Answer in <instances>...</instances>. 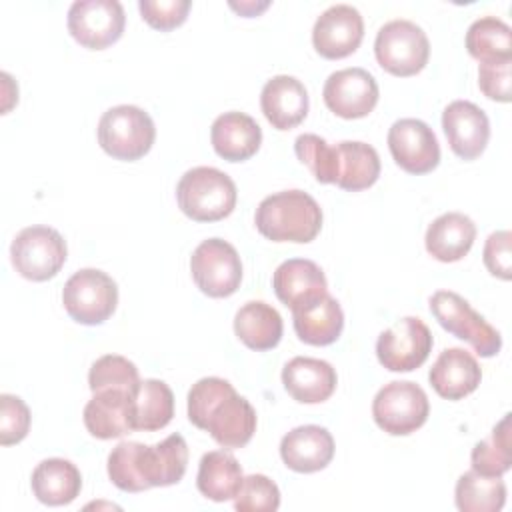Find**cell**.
<instances>
[{"label":"cell","mask_w":512,"mask_h":512,"mask_svg":"<svg viewBox=\"0 0 512 512\" xmlns=\"http://www.w3.org/2000/svg\"><path fill=\"white\" fill-rule=\"evenodd\" d=\"M394 162L410 174H428L440 162V144L432 128L418 118H400L388 130Z\"/></svg>","instance_id":"obj_14"},{"label":"cell","mask_w":512,"mask_h":512,"mask_svg":"<svg viewBox=\"0 0 512 512\" xmlns=\"http://www.w3.org/2000/svg\"><path fill=\"white\" fill-rule=\"evenodd\" d=\"M260 108L276 130H290L308 114V92L298 78L278 74L264 84Z\"/></svg>","instance_id":"obj_20"},{"label":"cell","mask_w":512,"mask_h":512,"mask_svg":"<svg viewBox=\"0 0 512 512\" xmlns=\"http://www.w3.org/2000/svg\"><path fill=\"white\" fill-rule=\"evenodd\" d=\"M336 370L330 362L310 356H296L282 368V384L286 392L302 404H320L336 390Z\"/></svg>","instance_id":"obj_19"},{"label":"cell","mask_w":512,"mask_h":512,"mask_svg":"<svg viewBox=\"0 0 512 512\" xmlns=\"http://www.w3.org/2000/svg\"><path fill=\"white\" fill-rule=\"evenodd\" d=\"M62 304L72 320L86 326L106 322L118 304V286L98 268L74 272L62 290Z\"/></svg>","instance_id":"obj_7"},{"label":"cell","mask_w":512,"mask_h":512,"mask_svg":"<svg viewBox=\"0 0 512 512\" xmlns=\"http://www.w3.org/2000/svg\"><path fill=\"white\" fill-rule=\"evenodd\" d=\"M374 54L386 72L402 78L414 76L428 64L430 42L416 22L396 18L378 30Z\"/></svg>","instance_id":"obj_6"},{"label":"cell","mask_w":512,"mask_h":512,"mask_svg":"<svg viewBox=\"0 0 512 512\" xmlns=\"http://www.w3.org/2000/svg\"><path fill=\"white\" fill-rule=\"evenodd\" d=\"M196 286L210 298L232 296L242 282V262L236 248L222 238L200 242L190 256Z\"/></svg>","instance_id":"obj_10"},{"label":"cell","mask_w":512,"mask_h":512,"mask_svg":"<svg viewBox=\"0 0 512 512\" xmlns=\"http://www.w3.org/2000/svg\"><path fill=\"white\" fill-rule=\"evenodd\" d=\"M126 16L118 0H76L68 8V32L90 50H104L118 42Z\"/></svg>","instance_id":"obj_12"},{"label":"cell","mask_w":512,"mask_h":512,"mask_svg":"<svg viewBox=\"0 0 512 512\" xmlns=\"http://www.w3.org/2000/svg\"><path fill=\"white\" fill-rule=\"evenodd\" d=\"M132 430H160L174 416V394L170 386L156 378H146L136 384L130 396Z\"/></svg>","instance_id":"obj_28"},{"label":"cell","mask_w":512,"mask_h":512,"mask_svg":"<svg viewBox=\"0 0 512 512\" xmlns=\"http://www.w3.org/2000/svg\"><path fill=\"white\" fill-rule=\"evenodd\" d=\"M192 2L190 0H140L138 8L142 18L156 30L168 32L176 26H180L188 12Z\"/></svg>","instance_id":"obj_40"},{"label":"cell","mask_w":512,"mask_h":512,"mask_svg":"<svg viewBox=\"0 0 512 512\" xmlns=\"http://www.w3.org/2000/svg\"><path fill=\"white\" fill-rule=\"evenodd\" d=\"M30 486L42 504L64 506L80 494L82 474L66 458H46L32 470Z\"/></svg>","instance_id":"obj_27"},{"label":"cell","mask_w":512,"mask_h":512,"mask_svg":"<svg viewBox=\"0 0 512 512\" xmlns=\"http://www.w3.org/2000/svg\"><path fill=\"white\" fill-rule=\"evenodd\" d=\"M282 316L278 310L262 300H250L238 308L234 316L236 336L252 350H270L282 338Z\"/></svg>","instance_id":"obj_30"},{"label":"cell","mask_w":512,"mask_h":512,"mask_svg":"<svg viewBox=\"0 0 512 512\" xmlns=\"http://www.w3.org/2000/svg\"><path fill=\"white\" fill-rule=\"evenodd\" d=\"M234 180L212 166H196L182 174L176 186L180 210L196 222H216L232 214L236 206Z\"/></svg>","instance_id":"obj_3"},{"label":"cell","mask_w":512,"mask_h":512,"mask_svg":"<svg viewBox=\"0 0 512 512\" xmlns=\"http://www.w3.org/2000/svg\"><path fill=\"white\" fill-rule=\"evenodd\" d=\"M234 508L238 512H274L280 508V490L268 476L250 474L234 496Z\"/></svg>","instance_id":"obj_37"},{"label":"cell","mask_w":512,"mask_h":512,"mask_svg":"<svg viewBox=\"0 0 512 512\" xmlns=\"http://www.w3.org/2000/svg\"><path fill=\"white\" fill-rule=\"evenodd\" d=\"M434 338L430 328L416 316H404L376 340L378 362L390 372H412L430 356Z\"/></svg>","instance_id":"obj_11"},{"label":"cell","mask_w":512,"mask_h":512,"mask_svg":"<svg viewBox=\"0 0 512 512\" xmlns=\"http://www.w3.org/2000/svg\"><path fill=\"white\" fill-rule=\"evenodd\" d=\"M430 312L438 324L460 340H466L482 358L496 356L502 348L500 332L480 316L468 300L452 290H438L430 296Z\"/></svg>","instance_id":"obj_5"},{"label":"cell","mask_w":512,"mask_h":512,"mask_svg":"<svg viewBox=\"0 0 512 512\" xmlns=\"http://www.w3.org/2000/svg\"><path fill=\"white\" fill-rule=\"evenodd\" d=\"M380 176L378 152L358 140L336 144V186L348 192L370 188Z\"/></svg>","instance_id":"obj_29"},{"label":"cell","mask_w":512,"mask_h":512,"mask_svg":"<svg viewBox=\"0 0 512 512\" xmlns=\"http://www.w3.org/2000/svg\"><path fill=\"white\" fill-rule=\"evenodd\" d=\"M242 468L226 450H212L200 458L196 486L200 494L214 502L232 500L242 486Z\"/></svg>","instance_id":"obj_31"},{"label":"cell","mask_w":512,"mask_h":512,"mask_svg":"<svg viewBox=\"0 0 512 512\" xmlns=\"http://www.w3.org/2000/svg\"><path fill=\"white\" fill-rule=\"evenodd\" d=\"M156 138V126L148 112L132 104L108 108L98 122V142L102 150L116 158L134 162L148 154Z\"/></svg>","instance_id":"obj_4"},{"label":"cell","mask_w":512,"mask_h":512,"mask_svg":"<svg viewBox=\"0 0 512 512\" xmlns=\"http://www.w3.org/2000/svg\"><path fill=\"white\" fill-rule=\"evenodd\" d=\"M138 442H120L108 454V476L112 484L124 492H144L146 486L136 470Z\"/></svg>","instance_id":"obj_38"},{"label":"cell","mask_w":512,"mask_h":512,"mask_svg":"<svg viewBox=\"0 0 512 512\" xmlns=\"http://www.w3.org/2000/svg\"><path fill=\"white\" fill-rule=\"evenodd\" d=\"M430 414L426 392L410 380H394L384 384L372 400V416L378 428L392 436L416 432Z\"/></svg>","instance_id":"obj_9"},{"label":"cell","mask_w":512,"mask_h":512,"mask_svg":"<svg viewBox=\"0 0 512 512\" xmlns=\"http://www.w3.org/2000/svg\"><path fill=\"white\" fill-rule=\"evenodd\" d=\"M324 102L330 112L340 118H364L368 116L380 96L376 78L364 68H342L332 72L322 88Z\"/></svg>","instance_id":"obj_13"},{"label":"cell","mask_w":512,"mask_h":512,"mask_svg":"<svg viewBox=\"0 0 512 512\" xmlns=\"http://www.w3.org/2000/svg\"><path fill=\"white\" fill-rule=\"evenodd\" d=\"M214 152L228 162H244L252 158L262 144V130L258 122L244 112H224L210 128Z\"/></svg>","instance_id":"obj_23"},{"label":"cell","mask_w":512,"mask_h":512,"mask_svg":"<svg viewBox=\"0 0 512 512\" xmlns=\"http://www.w3.org/2000/svg\"><path fill=\"white\" fill-rule=\"evenodd\" d=\"M512 60L484 62L478 68V86L486 98L496 102H510L512 98Z\"/></svg>","instance_id":"obj_41"},{"label":"cell","mask_w":512,"mask_h":512,"mask_svg":"<svg viewBox=\"0 0 512 512\" xmlns=\"http://www.w3.org/2000/svg\"><path fill=\"white\" fill-rule=\"evenodd\" d=\"M294 152L320 184H336V146L318 134H300L294 140Z\"/></svg>","instance_id":"obj_36"},{"label":"cell","mask_w":512,"mask_h":512,"mask_svg":"<svg viewBox=\"0 0 512 512\" xmlns=\"http://www.w3.org/2000/svg\"><path fill=\"white\" fill-rule=\"evenodd\" d=\"M138 382H140V374L136 364L120 354L100 356L90 366V372H88V386L92 392L106 390V388L134 390Z\"/></svg>","instance_id":"obj_35"},{"label":"cell","mask_w":512,"mask_h":512,"mask_svg":"<svg viewBox=\"0 0 512 512\" xmlns=\"http://www.w3.org/2000/svg\"><path fill=\"white\" fill-rule=\"evenodd\" d=\"M466 48L480 64L512 60V28L496 16H482L468 26Z\"/></svg>","instance_id":"obj_32"},{"label":"cell","mask_w":512,"mask_h":512,"mask_svg":"<svg viewBox=\"0 0 512 512\" xmlns=\"http://www.w3.org/2000/svg\"><path fill=\"white\" fill-rule=\"evenodd\" d=\"M276 298L290 310L328 292V282L322 268L306 258L284 260L272 276Z\"/></svg>","instance_id":"obj_25"},{"label":"cell","mask_w":512,"mask_h":512,"mask_svg":"<svg viewBox=\"0 0 512 512\" xmlns=\"http://www.w3.org/2000/svg\"><path fill=\"white\" fill-rule=\"evenodd\" d=\"M442 128L452 152L462 160L478 158L490 138L486 112L468 100H454L444 108Z\"/></svg>","instance_id":"obj_16"},{"label":"cell","mask_w":512,"mask_h":512,"mask_svg":"<svg viewBox=\"0 0 512 512\" xmlns=\"http://www.w3.org/2000/svg\"><path fill=\"white\" fill-rule=\"evenodd\" d=\"M476 240V224L462 212L438 216L426 230L424 244L432 258L440 262L462 260Z\"/></svg>","instance_id":"obj_26"},{"label":"cell","mask_w":512,"mask_h":512,"mask_svg":"<svg viewBox=\"0 0 512 512\" xmlns=\"http://www.w3.org/2000/svg\"><path fill=\"white\" fill-rule=\"evenodd\" d=\"M364 38L362 14L350 4H334L326 8L314 22L312 44L316 52L328 60L346 58L360 46Z\"/></svg>","instance_id":"obj_15"},{"label":"cell","mask_w":512,"mask_h":512,"mask_svg":"<svg viewBox=\"0 0 512 512\" xmlns=\"http://www.w3.org/2000/svg\"><path fill=\"white\" fill-rule=\"evenodd\" d=\"M428 380L438 396L446 400H460L478 388L482 370L468 350L446 348L432 364Z\"/></svg>","instance_id":"obj_21"},{"label":"cell","mask_w":512,"mask_h":512,"mask_svg":"<svg viewBox=\"0 0 512 512\" xmlns=\"http://www.w3.org/2000/svg\"><path fill=\"white\" fill-rule=\"evenodd\" d=\"M454 500L462 512H498L506 502V484L502 476H484L468 470L456 482Z\"/></svg>","instance_id":"obj_33"},{"label":"cell","mask_w":512,"mask_h":512,"mask_svg":"<svg viewBox=\"0 0 512 512\" xmlns=\"http://www.w3.org/2000/svg\"><path fill=\"white\" fill-rule=\"evenodd\" d=\"M472 470L484 476H502L512 466V436H510V414L492 428L490 438L480 440L470 454Z\"/></svg>","instance_id":"obj_34"},{"label":"cell","mask_w":512,"mask_h":512,"mask_svg":"<svg viewBox=\"0 0 512 512\" xmlns=\"http://www.w3.org/2000/svg\"><path fill=\"white\" fill-rule=\"evenodd\" d=\"M188 464V446L184 436L170 434L162 442L146 446L138 442L136 468L146 490L154 486H172L182 480Z\"/></svg>","instance_id":"obj_17"},{"label":"cell","mask_w":512,"mask_h":512,"mask_svg":"<svg viewBox=\"0 0 512 512\" xmlns=\"http://www.w3.org/2000/svg\"><path fill=\"white\" fill-rule=\"evenodd\" d=\"M254 224L272 242L306 244L322 228V208L304 190H282L258 204Z\"/></svg>","instance_id":"obj_2"},{"label":"cell","mask_w":512,"mask_h":512,"mask_svg":"<svg viewBox=\"0 0 512 512\" xmlns=\"http://www.w3.org/2000/svg\"><path fill=\"white\" fill-rule=\"evenodd\" d=\"M280 456L286 468L294 472H318L326 468L334 456V438L324 426H298L280 440Z\"/></svg>","instance_id":"obj_18"},{"label":"cell","mask_w":512,"mask_h":512,"mask_svg":"<svg viewBox=\"0 0 512 512\" xmlns=\"http://www.w3.org/2000/svg\"><path fill=\"white\" fill-rule=\"evenodd\" d=\"M68 256L66 240L50 226L22 228L10 246L12 266L20 276L32 282L54 278Z\"/></svg>","instance_id":"obj_8"},{"label":"cell","mask_w":512,"mask_h":512,"mask_svg":"<svg viewBox=\"0 0 512 512\" xmlns=\"http://www.w3.org/2000/svg\"><path fill=\"white\" fill-rule=\"evenodd\" d=\"M130 396L132 390L120 388H106L94 392V396L84 406L86 430L100 440L120 438L132 432Z\"/></svg>","instance_id":"obj_24"},{"label":"cell","mask_w":512,"mask_h":512,"mask_svg":"<svg viewBox=\"0 0 512 512\" xmlns=\"http://www.w3.org/2000/svg\"><path fill=\"white\" fill-rule=\"evenodd\" d=\"M270 2H254V0H244V2H230V8L240 12L242 16H258L262 10H266Z\"/></svg>","instance_id":"obj_43"},{"label":"cell","mask_w":512,"mask_h":512,"mask_svg":"<svg viewBox=\"0 0 512 512\" xmlns=\"http://www.w3.org/2000/svg\"><path fill=\"white\" fill-rule=\"evenodd\" d=\"M296 336L310 346H328L336 342L344 328V312L328 292L292 308Z\"/></svg>","instance_id":"obj_22"},{"label":"cell","mask_w":512,"mask_h":512,"mask_svg":"<svg viewBox=\"0 0 512 512\" xmlns=\"http://www.w3.org/2000/svg\"><path fill=\"white\" fill-rule=\"evenodd\" d=\"M188 420L222 448H242L256 432V410L218 376L200 378L188 392Z\"/></svg>","instance_id":"obj_1"},{"label":"cell","mask_w":512,"mask_h":512,"mask_svg":"<svg viewBox=\"0 0 512 512\" xmlns=\"http://www.w3.org/2000/svg\"><path fill=\"white\" fill-rule=\"evenodd\" d=\"M30 430V410L14 394L0 396V444L10 446L26 438Z\"/></svg>","instance_id":"obj_39"},{"label":"cell","mask_w":512,"mask_h":512,"mask_svg":"<svg viewBox=\"0 0 512 512\" xmlns=\"http://www.w3.org/2000/svg\"><path fill=\"white\" fill-rule=\"evenodd\" d=\"M512 234L510 230H496L486 238L484 244V266L492 276L502 280L512 278V252H510Z\"/></svg>","instance_id":"obj_42"}]
</instances>
